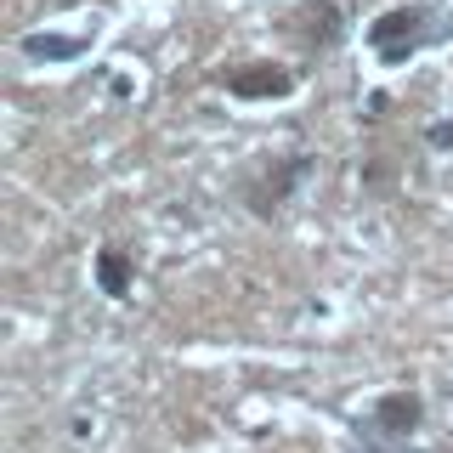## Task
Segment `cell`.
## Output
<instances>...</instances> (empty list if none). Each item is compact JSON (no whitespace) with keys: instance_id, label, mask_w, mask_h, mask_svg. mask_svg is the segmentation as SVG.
Returning a JSON list of instances; mask_svg holds the SVG:
<instances>
[{"instance_id":"30bf717a","label":"cell","mask_w":453,"mask_h":453,"mask_svg":"<svg viewBox=\"0 0 453 453\" xmlns=\"http://www.w3.org/2000/svg\"><path fill=\"white\" fill-rule=\"evenodd\" d=\"M448 403H453V380H448Z\"/></svg>"},{"instance_id":"6da1fadb","label":"cell","mask_w":453,"mask_h":453,"mask_svg":"<svg viewBox=\"0 0 453 453\" xmlns=\"http://www.w3.org/2000/svg\"><path fill=\"white\" fill-rule=\"evenodd\" d=\"M453 40V18H436V6H386L368 23V51L386 68H403L408 57H419L425 46H442Z\"/></svg>"},{"instance_id":"9c48e42d","label":"cell","mask_w":453,"mask_h":453,"mask_svg":"<svg viewBox=\"0 0 453 453\" xmlns=\"http://www.w3.org/2000/svg\"><path fill=\"white\" fill-rule=\"evenodd\" d=\"M425 142H436V148H453V125H448V119L431 125V131H425Z\"/></svg>"},{"instance_id":"ba28073f","label":"cell","mask_w":453,"mask_h":453,"mask_svg":"<svg viewBox=\"0 0 453 453\" xmlns=\"http://www.w3.org/2000/svg\"><path fill=\"white\" fill-rule=\"evenodd\" d=\"M351 453H425V448H414V442H368V436H357Z\"/></svg>"},{"instance_id":"5b68a950","label":"cell","mask_w":453,"mask_h":453,"mask_svg":"<svg viewBox=\"0 0 453 453\" xmlns=\"http://www.w3.org/2000/svg\"><path fill=\"white\" fill-rule=\"evenodd\" d=\"M419 425H425V396L403 386V391H386L357 419V436H368V442H408Z\"/></svg>"},{"instance_id":"3957f363","label":"cell","mask_w":453,"mask_h":453,"mask_svg":"<svg viewBox=\"0 0 453 453\" xmlns=\"http://www.w3.org/2000/svg\"><path fill=\"white\" fill-rule=\"evenodd\" d=\"M346 28H351L346 0H295L289 12H278V35L306 57L334 51L340 40H346Z\"/></svg>"},{"instance_id":"7a4b0ae2","label":"cell","mask_w":453,"mask_h":453,"mask_svg":"<svg viewBox=\"0 0 453 453\" xmlns=\"http://www.w3.org/2000/svg\"><path fill=\"white\" fill-rule=\"evenodd\" d=\"M311 170H318V153H273V159H255L244 176H238V198H244L250 216L273 221L278 210L301 193V181Z\"/></svg>"},{"instance_id":"8992f818","label":"cell","mask_w":453,"mask_h":453,"mask_svg":"<svg viewBox=\"0 0 453 453\" xmlns=\"http://www.w3.org/2000/svg\"><path fill=\"white\" fill-rule=\"evenodd\" d=\"M96 283H103V295L125 301L131 283H136V255H125L119 244H103V250H96Z\"/></svg>"},{"instance_id":"52a82bcc","label":"cell","mask_w":453,"mask_h":453,"mask_svg":"<svg viewBox=\"0 0 453 453\" xmlns=\"http://www.w3.org/2000/svg\"><path fill=\"white\" fill-rule=\"evenodd\" d=\"M23 51H28V57H51V63H57V57H74V51H85V40H63V35H28V40H23Z\"/></svg>"},{"instance_id":"277c9868","label":"cell","mask_w":453,"mask_h":453,"mask_svg":"<svg viewBox=\"0 0 453 453\" xmlns=\"http://www.w3.org/2000/svg\"><path fill=\"white\" fill-rule=\"evenodd\" d=\"M221 85L238 103H283V96L301 85V74H295L289 63H278V57H250V63L221 68Z\"/></svg>"}]
</instances>
